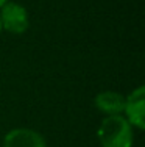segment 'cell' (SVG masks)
Wrapping results in <instances>:
<instances>
[{
    "label": "cell",
    "mask_w": 145,
    "mask_h": 147,
    "mask_svg": "<svg viewBox=\"0 0 145 147\" xmlns=\"http://www.w3.org/2000/svg\"><path fill=\"white\" fill-rule=\"evenodd\" d=\"M98 141L102 147H131L133 130L131 124L120 114L108 116L98 127Z\"/></svg>",
    "instance_id": "1"
},
{
    "label": "cell",
    "mask_w": 145,
    "mask_h": 147,
    "mask_svg": "<svg viewBox=\"0 0 145 147\" xmlns=\"http://www.w3.org/2000/svg\"><path fill=\"white\" fill-rule=\"evenodd\" d=\"M95 105L108 116H116L125 110V97L114 91H105L95 97Z\"/></svg>",
    "instance_id": "5"
},
{
    "label": "cell",
    "mask_w": 145,
    "mask_h": 147,
    "mask_svg": "<svg viewBox=\"0 0 145 147\" xmlns=\"http://www.w3.org/2000/svg\"><path fill=\"white\" fill-rule=\"evenodd\" d=\"M0 31H2V24H0Z\"/></svg>",
    "instance_id": "7"
},
{
    "label": "cell",
    "mask_w": 145,
    "mask_h": 147,
    "mask_svg": "<svg viewBox=\"0 0 145 147\" xmlns=\"http://www.w3.org/2000/svg\"><path fill=\"white\" fill-rule=\"evenodd\" d=\"M144 99H145V89L144 86H139L136 91L128 96V99H125V113H126V121L130 124H133L134 127L144 130L145 122H144Z\"/></svg>",
    "instance_id": "4"
},
{
    "label": "cell",
    "mask_w": 145,
    "mask_h": 147,
    "mask_svg": "<svg viewBox=\"0 0 145 147\" xmlns=\"http://www.w3.org/2000/svg\"><path fill=\"white\" fill-rule=\"evenodd\" d=\"M0 24L2 28H5L9 33L20 34L28 28V13L22 5L14 2H6L2 6L0 13Z\"/></svg>",
    "instance_id": "2"
},
{
    "label": "cell",
    "mask_w": 145,
    "mask_h": 147,
    "mask_svg": "<svg viewBox=\"0 0 145 147\" xmlns=\"http://www.w3.org/2000/svg\"><path fill=\"white\" fill-rule=\"evenodd\" d=\"M3 147H47L45 139L30 128H14L3 139Z\"/></svg>",
    "instance_id": "3"
},
{
    "label": "cell",
    "mask_w": 145,
    "mask_h": 147,
    "mask_svg": "<svg viewBox=\"0 0 145 147\" xmlns=\"http://www.w3.org/2000/svg\"><path fill=\"white\" fill-rule=\"evenodd\" d=\"M6 2H8V0H0V8H2V6H3V5H5V3H6Z\"/></svg>",
    "instance_id": "6"
}]
</instances>
